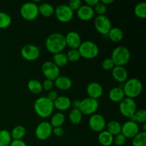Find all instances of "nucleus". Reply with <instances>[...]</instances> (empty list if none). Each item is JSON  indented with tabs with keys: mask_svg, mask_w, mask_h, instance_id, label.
Instances as JSON below:
<instances>
[{
	"mask_svg": "<svg viewBox=\"0 0 146 146\" xmlns=\"http://www.w3.org/2000/svg\"><path fill=\"white\" fill-rule=\"evenodd\" d=\"M68 6L73 11H78L82 6V1L81 0H71L68 2Z\"/></svg>",
	"mask_w": 146,
	"mask_h": 146,
	"instance_id": "41",
	"label": "nucleus"
},
{
	"mask_svg": "<svg viewBox=\"0 0 146 146\" xmlns=\"http://www.w3.org/2000/svg\"><path fill=\"white\" fill-rule=\"evenodd\" d=\"M98 140L99 143L103 146H111L113 143V136L107 131L99 133Z\"/></svg>",
	"mask_w": 146,
	"mask_h": 146,
	"instance_id": "23",
	"label": "nucleus"
},
{
	"mask_svg": "<svg viewBox=\"0 0 146 146\" xmlns=\"http://www.w3.org/2000/svg\"><path fill=\"white\" fill-rule=\"evenodd\" d=\"M53 62L58 67H64L68 64V61L67 58L66 54H64V53H58V54H54V57H53Z\"/></svg>",
	"mask_w": 146,
	"mask_h": 146,
	"instance_id": "27",
	"label": "nucleus"
},
{
	"mask_svg": "<svg viewBox=\"0 0 146 146\" xmlns=\"http://www.w3.org/2000/svg\"><path fill=\"white\" fill-rule=\"evenodd\" d=\"M98 0H86L85 3L86 5L89 6L91 7H94L98 3Z\"/></svg>",
	"mask_w": 146,
	"mask_h": 146,
	"instance_id": "46",
	"label": "nucleus"
},
{
	"mask_svg": "<svg viewBox=\"0 0 146 146\" xmlns=\"http://www.w3.org/2000/svg\"><path fill=\"white\" fill-rule=\"evenodd\" d=\"M119 111L123 116L131 118L137 111V105L134 99L125 97L120 102Z\"/></svg>",
	"mask_w": 146,
	"mask_h": 146,
	"instance_id": "8",
	"label": "nucleus"
},
{
	"mask_svg": "<svg viewBox=\"0 0 146 146\" xmlns=\"http://www.w3.org/2000/svg\"><path fill=\"white\" fill-rule=\"evenodd\" d=\"M66 44L71 49H78L81 44V36L76 31H69L65 36Z\"/></svg>",
	"mask_w": 146,
	"mask_h": 146,
	"instance_id": "16",
	"label": "nucleus"
},
{
	"mask_svg": "<svg viewBox=\"0 0 146 146\" xmlns=\"http://www.w3.org/2000/svg\"><path fill=\"white\" fill-rule=\"evenodd\" d=\"M102 68H104L106 71H110V70H112L113 68L115 67V64L113 62L112 59L111 58H105L104 61H102Z\"/></svg>",
	"mask_w": 146,
	"mask_h": 146,
	"instance_id": "39",
	"label": "nucleus"
},
{
	"mask_svg": "<svg viewBox=\"0 0 146 146\" xmlns=\"http://www.w3.org/2000/svg\"><path fill=\"white\" fill-rule=\"evenodd\" d=\"M86 92L89 98L98 100L102 96L104 89L102 86L96 82H91L87 86Z\"/></svg>",
	"mask_w": 146,
	"mask_h": 146,
	"instance_id": "17",
	"label": "nucleus"
},
{
	"mask_svg": "<svg viewBox=\"0 0 146 146\" xmlns=\"http://www.w3.org/2000/svg\"><path fill=\"white\" fill-rule=\"evenodd\" d=\"M11 17L7 13L0 11V29H7L11 25Z\"/></svg>",
	"mask_w": 146,
	"mask_h": 146,
	"instance_id": "36",
	"label": "nucleus"
},
{
	"mask_svg": "<svg viewBox=\"0 0 146 146\" xmlns=\"http://www.w3.org/2000/svg\"><path fill=\"white\" fill-rule=\"evenodd\" d=\"M58 93H57L56 91L51 90V91H50L48 93V95H47L46 97L50 100V101H51L52 102H54V101H55L57 98H58Z\"/></svg>",
	"mask_w": 146,
	"mask_h": 146,
	"instance_id": "44",
	"label": "nucleus"
},
{
	"mask_svg": "<svg viewBox=\"0 0 146 146\" xmlns=\"http://www.w3.org/2000/svg\"><path fill=\"white\" fill-rule=\"evenodd\" d=\"M53 127L49 122L43 121L41 122L35 130V135L40 141L47 140L52 134Z\"/></svg>",
	"mask_w": 146,
	"mask_h": 146,
	"instance_id": "14",
	"label": "nucleus"
},
{
	"mask_svg": "<svg viewBox=\"0 0 146 146\" xmlns=\"http://www.w3.org/2000/svg\"><path fill=\"white\" fill-rule=\"evenodd\" d=\"M88 125L90 128L94 132L101 133L105 130L106 127V122L102 115L94 113L90 117L89 121H88Z\"/></svg>",
	"mask_w": 146,
	"mask_h": 146,
	"instance_id": "12",
	"label": "nucleus"
},
{
	"mask_svg": "<svg viewBox=\"0 0 146 146\" xmlns=\"http://www.w3.org/2000/svg\"><path fill=\"white\" fill-rule=\"evenodd\" d=\"M66 56L68 61L73 63L76 62L81 58V55L78 49H71L67 53Z\"/></svg>",
	"mask_w": 146,
	"mask_h": 146,
	"instance_id": "37",
	"label": "nucleus"
},
{
	"mask_svg": "<svg viewBox=\"0 0 146 146\" xmlns=\"http://www.w3.org/2000/svg\"><path fill=\"white\" fill-rule=\"evenodd\" d=\"M131 121L133 122L139 123H146V111L145 109L137 110L131 118Z\"/></svg>",
	"mask_w": 146,
	"mask_h": 146,
	"instance_id": "32",
	"label": "nucleus"
},
{
	"mask_svg": "<svg viewBox=\"0 0 146 146\" xmlns=\"http://www.w3.org/2000/svg\"><path fill=\"white\" fill-rule=\"evenodd\" d=\"M10 133L13 140H22L26 135V128L23 125H17Z\"/></svg>",
	"mask_w": 146,
	"mask_h": 146,
	"instance_id": "28",
	"label": "nucleus"
},
{
	"mask_svg": "<svg viewBox=\"0 0 146 146\" xmlns=\"http://www.w3.org/2000/svg\"><path fill=\"white\" fill-rule=\"evenodd\" d=\"M41 70L46 79L54 81L60 76V68L53 61H46L41 66Z\"/></svg>",
	"mask_w": 146,
	"mask_h": 146,
	"instance_id": "11",
	"label": "nucleus"
},
{
	"mask_svg": "<svg viewBox=\"0 0 146 146\" xmlns=\"http://www.w3.org/2000/svg\"><path fill=\"white\" fill-rule=\"evenodd\" d=\"M20 14L27 21H33L38 17V6L34 2H26L20 8Z\"/></svg>",
	"mask_w": 146,
	"mask_h": 146,
	"instance_id": "6",
	"label": "nucleus"
},
{
	"mask_svg": "<svg viewBox=\"0 0 146 146\" xmlns=\"http://www.w3.org/2000/svg\"><path fill=\"white\" fill-rule=\"evenodd\" d=\"M56 17L59 21L67 23L74 18V11L66 4H59L54 9Z\"/></svg>",
	"mask_w": 146,
	"mask_h": 146,
	"instance_id": "9",
	"label": "nucleus"
},
{
	"mask_svg": "<svg viewBox=\"0 0 146 146\" xmlns=\"http://www.w3.org/2000/svg\"><path fill=\"white\" fill-rule=\"evenodd\" d=\"M134 13L135 16L139 19L146 18V3L140 2L137 4L134 9Z\"/></svg>",
	"mask_w": 146,
	"mask_h": 146,
	"instance_id": "35",
	"label": "nucleus"
},
{
	"mask_svg": "<svg viewBox=\"0 0 146 146\" xmlns=\"http://www.w3.org/2000/svg\"><path fill=\"white\" fill-rule=\"evenodd\" d=\"M99 107L98 100L91 98H86L82 101H80L79 111L83 115H91L96 113Z\"/></svg>",
	"mask_w": 146,
	"mask_h": 146,
	"instance_id": "7",
	"label": "nucleus"
},
{
	"mask_svg": "<svg viewBox=\"0 0 146 146\" xmlns=\"http://www.w3.org/2000/svg\"><path fill=\"white\" fill-rule=\"evenodd\" d=\"M94 26L97 31L103 35H107L112 28L111 20L106 15H99L96 17Z\"/></svg>",
	"mask_w": 146,
	"mask_h": 146,
	"instance_id": "10",
	"label": "nucleus"
},
{
	"mask_svg": "<svg viewBox=\"0 0 146 146\" xmlns=\"http://www.w3.org/2000/svg\"><path fill=\"white\" fill-rule=\"evenodd\" d=\"M29 90L31 91L32 94H38L43 91L42 84L40 81L36 79H31L27 84Z\"/></svg>",
	"mask_w": 146,
	"mask_h": 146,
	"instance_id": "29",
	"label": "nucleus"
},
{
	"mask_svg": "<svg viewBox=\"0 0 146 146\" xmlns=\"http://www.w3.org/2000/svg\"><path fill=\"white\" fill-rule=\"evenodd\" d=\"M101 2L103 3L104 4H105L106 6L108 5V4H111V3L113 2V0H102V1H101Z\"/></svg>",
	"mask_w": 146,
	"mask_h": 146,
	"instance_id": "48",
	"label": "nucleus"
},
{
	"mask_svg": "<svg viewBox=\"0 0 146 146\" xmlns=\"http://www.w3.org/2000/svg\"><path fill=\"white\" fill-rule=\"evenodd\" d=\"M94 12H96V14L99 15H105V14L106 13L107 11V6H106L105 4H103L101 1H98V4L94 7Z\"/></svg>",
	"mask_w": 146,
	"mask_h": 146,
	"instance_id": "38",
	"label": "nucleus"
},
{
	"mask_svg": "<svg viewBox=\"0 0 146 146\" xmlns=\"http://www.w3.org/2000/svg\"><path fill=\"white\" fill-rule=\"evenodd\" d=\"M111 41L113 42L118 43L122 41L123 38V32L122 30L118 27H112L109 31L108 34H107Z\"/></svg>",
	"mask_w": 146,
	"mask_h": 146,
	"instance_id": "24",
	"label": "nucleus"
},
{
	"mask_svg": "<svg viewBox=\"0 0 146 146\" xmlns=\"http://www.w3.org/2000/svg\"><path fill=\"white\" fill-rule=\"evenodd\" d=\"M54 7L48 3H43L38 6V12L44 17H51L54 14Z\"/></svg>",
	"mask_w": 146,
	"mask_h": 146,
	"instance_id": "25",
	"label": "nucleus"
},
{
	"mask_svg": "<svg viewBox=\"0 0 146 146\" xmlns=\"http://www.w3.org/2000/svg\"><path fill=\"white\" fill-rule=\"evenodd\" d=\"M111 58L115 66H124L131 59V51L125 46H118L112 51Z\"/></svg>",
	"mask_w": 146,
	"mask_h": 146,
	"instance_id": "4",
	"label": "nucleus"
},
{
	"mask_svg": "<svg viewBox=\"0 0 146 146\" xmlns=\"http://www.w3.org/2000/svg\"><path fill=\"white\" fill-rule=\"evenodd\" d=\"M9 146H27V145L22 140H13Z\"/></svg>",
	"mask_w": 146,
	"mask_h": 146,
	"instance_id": "45",
	"label": "nucleus"
},
{
	"mask_svg": "<svg viewBox=\"0 0 146 146\" xmlns=\"http://www.w3.org/2000/svg\"><path fill=\"white\" fill-rule=\"evenodd\" d=\"M12 138L11 133L7 130L0 131V146H9Z\"/></svg>",
	"mask_w": 146,
	"mask_h": 146,
	"instance_id": "34",
	"label": "nucleus"
},
{
	"mask_svg": "<svg viewBox=\"0 0 146 146\" xmlns=\"http://www.w3.org/2000/svg\"><path fill=\"white\" fill-rule=\"evenodd\" d=\"M94 14H95V12H94V8L86 4H84V5L82 4L79 9L77 11V16L78 18L84 21L92 19L94 17Z\"/></svg>",
	"mask_w": 146,
	"mask_h": 146,
	"instance_id": "18",
	"label": "nucleus"
},
{
	"mask_svg": "<svg viewBox=\"0 0 146 146\" xmlns=\"http://www.w3.org/2000/svg\"><path fill=\"white\" fill-rule=\"evenodd\" d=\"M112 76L115 81L120 84H124L128 80V74L127 70L124 66H115L112 69Z\"/></svg>",
	"mask_w": 146,
	"mask_h": 146,
	"instance_id": "19",
	"label": "nucleus"
},
{
	"mask_svg": "<svg viewBox=\"0 0 146 146\" xmlns=\"http://www.w3.org/2000/svg\"><path fill=\"white\" fill-rule=\"evenodd\" d=\"M123 91L125 96L134 99L139 96L142 93L143 84L138 78H130L123 84Z\"/></svg>",
	"mask_w": 146,
	"mask_h": 146,
	"instance_id": "3",
	"label": "nucleus"
},
{
	"mask_svg": "<svg viewBox=\"0 0 146 146\" xmlns=\"http://www.w3.org/2000/svg\"><path fill=\"white\" fill-rule=\"evenodd\" d=\"M108 97L111 101L115 103H120L125 98L123 88L120 87H115L110 90Z\"/></svg>",
	"mask_w": 146,
	"mask_h": 146,
	"instance_id": "22",
	"label": "nucleus"
},
{
	"mask_svg": "<svg viewBox=\"0 0 146 146\" xmlns=\"http://www.w3.org/2000/svg\"><path fill=\"white\" fill-rule=\"evenodd\" d=\"M21 55L27 61H35L40 56L39 48L34 44H27L21 48Z\"/></svg>",
	"mask_w": 146,
	"mask_h": 146,
	"instance_id": "13",
	"label": "nucleus"
},
{
	"mask_svg": "<svg viewBox=\"0 0 146 146\" xmlns=\"http://www.w3.org/2000/svg\"><path fill=\"white\" fill-rule=\"evenodd\" d=\"M80 106V101L79 100H74L71 102V106L73 107V108L74 109H78Z\"/></svg>",
	"mask_w": 146,
	"mask_h": 146,
	"instance_id": "47",
	"label": "nucleus"
},
{
	"mask_svg": "<svg viewBox=\"0 0 146 146\" xmlns=\"http://www.w3.org/2000/svg\"><path fill=\"white\" fill-rule=\"evenodd\" d=\"M55 86L61 91H67L72 87V81L71 78L65 76H59L54 81Z\"/></svg>",
	"mask_w": 146,
	"mask_h": 146,
	"instance_id": "21",
	"label": "nucleus"
},
{
	"mask_svg": "<svg viewBox=\"0 0 146 146\" xmlns=\"http://www.w3.org/2000/svg\"><path fill=\"white\" fill-rule=\"evenodd\" d=\"M139 126L138 124L132 121H128L124 123L121 125V132L124 136L127 138H133L139 133Z\"/></svg>",
	"mask_w": 146,
	"mask_h": 146,
	"instance_id": "15",
	"label": "nucleus"
},
{
	"mask_svg": "<svg viewBox=\"0 0 146 146\" xmlns=\"http://www.w3.org/2000/svg\"><path fill=\"white\" fill-rule=\"evenodd\" d=\"M34 108L36 113L38 116L43 118H46L54 112V102L50 101L46 96L40 97L34 102Z\"/></svg>",
	"mask_w": 146,
	"mask_h": 146,
	"instance_id": "2",
	"label": "nucleus"
},
{
	"mask_svg": "<svg viewBox=\"0 0 146 146\" xmlns=\"http://www.w3.org/2000/svg\"><path fill=\"white\" fill-rule=\"evenodd\" d=\"M133 146H146V133L139 132L132 138Z\"/></svg>",
	"mask_w": 146,
	"mask_h": 146,
	"instance_id": "33",
	"label": "nucleus"
},
{
	"mask_svg": "<svg viewBox=\"0 0 146 146\" xmlns=\"http://www.w3.org/2000/svg\"><path fill=\"white\" fill-rule=\"evenodd\" d=\"M64 121H65V115L62 113H56L53 115L50 124L53 128H57V127H61V125L64 123Z\"/></svg>",
	"mask_w": 146,
	"mask_h": 146,
	"instance_id": "30",
	"label": "nucleus"
},
{
	"mask_svg": "<svg viewBox=\"0 0 146 146\" xmlns=\"http://www.w3.org/2000/svg\"><path fill=\"white\" fill-rule=\"evenodd\" d=\"M107 131L113 136L120 134L121 132V125L116 121H111L106 125Z\"/></svg>",
	"mask_w": 146,
	"mask_h": 146,
	"instance_id": "26",
	"label": "nucleus"
},
{
	"mask_svg": "<svg viewBox=\"0 0 146 146\" xmlns=\"http://www.w3.org/2000/svg\"><path fill=\"white\" fill-rule=\"evenodd\" d=\"M45 45L47 51L51 54L62 52L66 47L65 36L61 33H53L47 37Z\"/></svg>",
	"mask_w": 146,
	"mask_h": 146,
	"instance_id": "1",
	"label": "nucleus"
},
{
	"mask_svg": "<svg viewBox=\"0 0 146 146\" xmlns=\"http://www.w3.org/2000/svg\"><path fill=\"white\" fill-rule=\"evenodd\" d=\"M143 132H145L146 131V123H143Z\"/></svg>",
	"mask_w": 146,
	"mask_h": 146,
	"instance_id": "49",
	"label": "nucleus"
},
{
	"mask_svg": "<svg viewBox=\"0 0 146 146\" xmlns=\"http://www.w3.org/2000/svg\"><path fill=\"white\" fill-rule=\"evenodd\" d=\"M81 57L86 59L96 58L99 54V48L96 44L91 41H85L81 43L78 48Z\"/></svg>",
	"mask_w": 146,
	"mask_h": 146,
	"instance_id": "5",
	"label": "nucleus"
},
{
	"mask_svg": "<svg viewBox=\"0 0 146 146\" xmlns=\"http://www.w3.org/2000/svg\"><path fill=\"white\" fill-rule=\"evenodd\" d=\"M52 133H54L56 136L61 137L65 133V131L62 127H57V128H53Z\"/></svg>",
	"mask_w": 146,
	"mask_h": 146,
	"instance_id": "43",
	"label": "nucleus"
},
{
	"mask_svg": "<svg viewBox=\"0 0 146 146\" xmlns=\"http://www.w3.org/2000/svg\"><path fill=\"white\" fill-rule=\"evenodd\" d=\"M41 84H42L43 90H44V91H48V92H49L50 91L52 90L53 87H54V81L48 79L44 80V82H43Z\"/></svg>",
	"mask_w": 146,
	"mask_h": 146,
	"instance_id": "42",
	"label": "nucleus"
},
{
	"mask_svg": "<svg viewBox=\"0 0 146 146\" xmlns=\"http://www.w3.org/2000/svg\"><path fill=\"white\" fill-rule=\"evenodd\" d=\"M54 106L60 111H66L71 106V101L68 97L60 96L54 101Z\"/></svg>",
	"mask_w": 146,
	"mask_h": 146,
	"instance_id": "20",
	"label": "nucleus"
},
{
	"mask_svg": "<svg viewBox=\"0 0 146 146\" xmlns=\"http://www.w3.org/2000/svg\"><path fill=\"white\" fill-rule=\"evenodd\" d=\"M83 118V114L81 113V111L79 109H74L73 108L70 112L69 115H68V119H69L70 122L72 124L76 125L81 123L82 121Z\"/></svg>",
	"mask_w": 146,
	"mask_h": 146,
	"instance_id": "31",
	"label": "nucleus"
},
{
	"mask_svg": "<svg viewBox=\"0 0 146 146\" xmlns=\"http://www.w3.org/2000/svg\"><path fill=\"white\" fill-rule=\"evenodd\" d=\"M126 142V138L120 133L113 136V143L117 146H123Z\"/></svg>",
	"mask_w": 146,
	"mask_h": 146,
	"instance_id": "40",
	"label": "nucleus"
}]
</instances>
